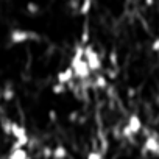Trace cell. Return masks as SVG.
<instances>
[{"label": "cell", "instance_id": "cell-9", "mask_svg": "<svg viewBox=\"0 0 159 159\" xmlns=\"http://www.w3.org/2000/svg\"><path fill=\"white\" fill-rule=\"evenodd\" d=\"M14 95H16V92H14V88L8 83L5 88H3V91H2V100H7V102H11L13 98H14Z\"/></svg>", "mask_w": 159, "mask_h": 159}, {"label": "cell", "instance_id": "cell-6", "mask_svg": "<svg viewBox=\"0 0 159 159\" xmlns=\"http://www.w3.org/2000/svg\"><path fill=\"white\" fill-rule=\"evenodd\" d=\"M143 150L159 156V139L156 136H148L143 142Z\"/></svg>", "mask_w": 159, "mask_h": 159}, {"label": "cell", "instance_id": "cell-25", "mask_svg": "<svg viewBox=\"0 0 159 159\" xmlns=\"http://www.w3.org/2000/svg\"><path fill=\"white\" fill-rule=\"evenodd\" d=\"M0 100H2V91H0Z\"/></svg>", "mask_w": 159, "mask_h": 159}, {"label": "cell", "instance_id": "cell-3", "mask_svg": "<svg viewBox=\"0 0 159 159\" xmlns=\"http://www.w3.org/2000/svg\"><path fill=\"white\" fill-rule=\"evenodd\" d=\"M84 61L88 62V67L91 72H98L102 69L100 55L92 45H84Z\"/></svg>", "mask_w": 159, "mask_h": 159}, {"label": "cell", "instance_id": "cell-10", "mask_svg": "<svg viewBox=\"0 0 159 159\" xmlns=\"http://www.w3.org/2000/svg\"><path fill=\"white\" fill-rule=\"evenodd\" d=\"M28 157V151L25 148H19V150H13L8 156V159H27Z\"/></svg>", "mask_w": 159, "mask_h": 159}, {"label": "cell", "instance_id": "cell-16", "mask_svg": "<svg viewBox=\"0 0 159 159\" xmlns=\"http://www.w3.org/2000/svg\"><path fill=\"white\" fill-rule=\"evenodd\" d=\"M27 11H28L30 14H36V13L39 11V5H36V3L30 2V3H27Z\"/></svg>", "mask_w": 159, "mask_h": 159}, {"label": "cell", "instance_id": "cell-21", "mask_svg": "<svg viewBox=\"0 0 159 159\" xmlns=\"http://www.w3.org/2000/svg\"><path fill=\"white\" fill-rule=\"evenodd\" d=\"M48 119H50L52 122H56L58 114H56V111H55V109H50V111H48Z\"/></svg>", "mask_w": 159, "mask_h": 159}, {"label": "cell", "instance_id": "cell-5", "mask_svg": "<svg viewBox=\"0 0 159 159\" xmlns=\"http://www.w3.org/2000/svg\"><path fill=\"white\" fill-rule=\"evenodd\" d=\"M30 39H39V36L33 31H27V30H13L10 33V41L11 44H22L27 42Z\"/></svg>", "mask_w": 159, "mask_h": 159}, {"label": "cell", "instance_id": "cell-24", "mask_svg": "<svg viewBox=\"0 0 159 159\" xmlns=\"http://www.w3.org/2000/svg\"><path fill=\"white\" fill-rule=\"evenodd\" d=\"M145 2H147V5H151V3H153V0H145Z\"/></svg>", "mask_w": 159, "mask_h": 159}, {"label": "cell", "instance_id": "cell-7", "mask_svg": "<svg viewBox=\"0 0 159 159\" xmlns=\"http://www.w3.org/2000/svg\"><path fill=\"white\" fill-rule=\"evenodd\" d=\"M56 80H58V83H61V84L72 83V80H73V70H72V67H67L64 70H59L56 73Z\"/></svg>", "mask_w": 159, "mask_h": 159}, {"label": "cell", "instance_id": "cell-13", "mask_svg": "<svg viewBox=\"0 0 159 159\" xmlns=\"http://www.w3.org/2000/svg\"><path fill=\"white\" fill-rule=\"evenodd\" d=\"M91 8H92V0H83L81 7H80V14L86 16V14L91 11Z\"/></svg>", "mask_w": 159, "mask_h": 159}, {"label": "cell", "instance_id": "cell-15", "mask_svg": "<svg viewBox=\"0 0 159 159\" xmlns=\"http://www.w3.org/2000/svg\"><path fill=\"white\" fill-rule=\"evenodd\" d=\"M109 64H111L114 69H117V64H119V55H117L116 50H112V52L109 53Z\"/></svg>", "mask_w": 159, "mask_h": 159}, {"label": "cell", "instance_id": "cell-19", "mask_svg": "<svg viewBox=\"0 0 159 159\" xmlns=\"http://www.w3.org/2000/svg\"><path fill=\"white\" fill-rule=\"evenodd\" d=\"M69 122L70 123H75L76 120H78V111H70V114H69Z\"/></svg>", "mask_w": 159, "mask_h": 159}, {"label": "cell", "instance_id": "cell-11", "mask_svg": "<svg viewBox=\"0 0 159 159\" xmlns=\"http://www.w3.org/2000/svg\"><path fill=\"white\" fill-rule=\"evenodd\" d=\"M94 86H97L98 89H106V88H108V80H106V76L102 75V73H98V75L95 76V83H94Z\"/></svg>", "mask_w": 159, "mask_h": 159}, {"label": "cell", "instance_id": "cell-14", "mask_svg": "<svg viewBox=\"0 0 159 159\" xmlns=\"http://www.w3.org/2000/svg\"><path fill=\"white\" fill-rule=\"evenodd\" d=\"M66 91H67L66 84H61V83H55V84L52 86V92H53V94H56V95H61V94H64Z\"/></svg>", "mask_w": 159, "mask_h": 159}, {"label": "cell", "instance_id": "cell-23", "mask_svg": "<svg viewBox=\"0 0 159 159\" xmlns=\"http://www.w3.org/2000/svg\"><path fill=\"white\" fill-rule=\"evenodd\" d=\"M151 50H153V52H159V38H157V39L153 42V45H151Z\"/></svg>", "mask_w": 159, "mask_h": 159}, {"label": "cell", "instance_id": "cell-4", "mask_svg": "<svg viewBox=\"0 0 159 159\" xmlns=\"http://www.w3.org/2000/svg\"><path fill=\"white\" fill-rule=\"evenodd\" d=\"M10 136H13L14 137V140H17L24 148L30 143V136H28V131H27V128L24 126V125H20V123H17V122H13V126H11V134Z\"/></svg>", "mask_w": 159, "mask_h": 159}, {"label": "cell", "instance_id": "cell-18", "mask_svg": "<svg viewBox=\"0 0 159 159\" xmlns=\"http://www.w3.org/2000/svg\"><path fill=\"white\" fill-rule=\"evenodd\" d=\"M86 159H103V153H100V151H91L89 154H88V157Z\"/></svg>", "mask_w": 159, "mask_h": 159}, {"label": "cell", "instance_id": "cell-12", "mask_svg": "<svg viewBox=\"0 0 159 159\" xmlns=\"http://www.w3.org/2000/svg\"><path fill=\"white\" fill-rule=\"evenodd\" d=\"M0 126H2L3 133L5 134H11V126H13V120L3 117V119H0Z\"/></svg>", "mask_w": 159, "mask_h": 159}, {"label": "cell", "instance_id": "cell-8", "mask_svg": "<svg viewBox=\"0 0 159 159\" xmlns=\"http://www.w3.org/2000/svg\"><path fill=\"white\" fill-rule=\"evenodd\" d=\"M67 148L64 145H56L53 148V154H52V159H66L67 157Z\"/></svg>", "mask_w": 159, "mask_h": 159}, {"label": "cell", "instance_id": "cell-1", "mask_svg": "<svg viewBox=\"0 0 159 159\" xmlns=\"http://www.w3.org/2000/svg\"><path fill=\"white\" fill-rule=\"evenodd\" d=\"M142 131V120L137 114H131L129 119H128V123L123 126L122 129V136L126 137V139H131L133 136L139 134Z\"/></svg>", "mask_w": 159, "mask_h": 159}, {"label": "cell", "instance_id": "cell-20", "mask_svg": "<svg viewBox=\"0 0 159 159\" xmlns=\"http://www.w3.org/2000/svg\"><path fill=\"white\" fill-rule=\"evenodd\" d=\"M108 78H111V80H116V78H117V69L111 67V69L108 70Z\"/></svg>", "mask_w": 159, "mask_h": 159}, {"label": "cell", "instance_id": "cell-2", "mask_svg": "<svg viewBox=\"0 0 159 159\" xmlns=\"http://www.w3.org/2000/svg\"><path fill=\"white\" fill-rule=\"evenodd\" d=\"M70 67L73 70V76L78 80H86L91 75V70L88 67V62L84 61V58H73L70 59Z\"/></svg>", "mask_w": 159, "mask_h": 159}, {"label": "cell", "instance_id": "cell-22", "mask_svg": "<svg viewBox=\"0 0 159 159\" xmlns=\"http://www.w3.org/2000/svg\"><path fill=\"white\" fill-rule=\"evenodd\" d=\"M88 41H89V31L84 30V31H83V36H81V44H86Z\"/></svg>", "mask_w": 159, "mask_h": 159}, {"label": "cell", "instance_id": "cell-17", "mask_svg": "<svg viewBox=\"0 0 159 159\" xmlns=\"http://www.w3.org/2000/svg\"><path fill=\"white\" fill-rule=\"evenodd\" d=\"M52 154H53V150L50 147H42V157L44 159H50Z\"/></svg>", "mask_w": 159, "mask_h": 159}, {"label": "cell", "instance_id": "cell-26", "mask_svg": "<svg viewBox=\"0 0 159 159\" xmlns=\"http://www.w3.org/2000/svg\"><path fill=\"white\" fill-rule=\"evenodd\" d=\"M157 105H159V97H157Z\"/></svg>", "mask_w": 159, "mask_h": 159}]
</instances>
